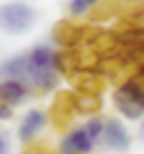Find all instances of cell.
Returning a JSON list of instances; mask_svg holds the SVG:
<instances>
[{"instance_id": "cell-1", "label": "cell", "mask_w": 144, "mask_h": 154, "mask_svg": "<svg viewBox=\"0 0 144 154\" xmlns=\"http://www.w3.org/2000/svg\"><path fill=\"white\" fill-rule=\"evenodd\" d=\"M23 81L30 91H51L58 81V58L53 48L41 43L33 46L28 53L13 56L0 63V81Z\"/></svg>"}, {"instance_id": "cell-2", "label": "cell", "mask_w": 144, "mask_h": 154, "mask_svg": "<svg viewBox=\"0 0 144 154\" xmlns=\"http://www.w3.org/2000/svg\"><path fill=\"white\" fill-rule=\"evenodd\" d=\"M104 119H89L86 124L71 129L58 144V154H91L96 142H101Z\"/></svg>"}, {"instance_id": "cell-3", "label": "cell", "mask_w": 144, "mask_h": 154, "mask_svg": "<svg viewBox=\"0 0 144 154\" xmlns=\"http://www.w3.org/2000/svg\"><path fill=\"white\" fill-rule=\"evenodd\" d=\"M114 106L127 119H142L144 116V76H132L124 83H119L114 91Z\"/></svg>"}, {"instance_id": "cell-4", "label": "cell", "mask_w": 144, "mask_h": 154, "mask_svg": "<svg viewBox=\"0 0 144 154\" xmlns=\"http://www.w3.org/2000/svg\"><path fill=\"white\" fill-rule=\"evenodd\" d=\"M36 25V10L33 5L23 3V0H10V3L0 5V30L13 35H20Z\"/></svg>"}, {"instance_id": "cell-5", "label": "cell", "mask_w": 144, "mask_h": 154, "mask_svg": "<svg viewBox=\"0 0 144 154\" xmlns=\"http://www.w3.org/2000/svg\"><path fill=\"white\" fill-rule=\"evenodd\" d=\"M101 144L111 152H127L132 146V137H129L127 126L116 119H104V131H101Z\"/></svg>"}, {"instance_id": "cell-6", "label": "cell", "mask_w": 144, "mask_h": 154, "mask_svg": "<svg viewBox=\"0 0 144 154\" xmlns=\"http://www.w3.org/2000/svg\"><path fill=\"white\" fill-rule=\"evenodd\" d=\"M28 96H30V88L25 86L23 81H15V79L0 81V101H3V104H8L10 109L18 106L20 101H25Z\"/></svg>"}, {"instance_id": "cell-7", "label": "cell", "mask_w": 144, "mask_h": 154, "mask_svg": "<svg viewBox=\"0 0 144 154\" xmlns=\"http://www.w3.org/2000/svg\"><path fill=\"white\" fill-rule=\"evenodd\" d=\"M45 126V114L33 109V111H28L20 121V129H18V137H20V142H30V139H36L41 129Z\"/></svg>"}, {"instance_id": "cell-8", "label": "cell", "mask_w": 144, "mask_h": 154, "mask_svg": "<svg viewBox=\"0 0 144 154\" xmlns=\"http://www.w3.org/2000/svg\"><path fill=\"white\" fill-rule=\"evenodd\" d=\"M94 5H99V0H68V13L78 18V15H86Z\"/></svg>"}, {"instance_id": "cell-9", "label": "cell", "mask_w": 144, "mask_h": 154, "mask_svg": "<svg viewBox=\"0 0 144 154\" xmlns=\"http://www.w3.org/2000/svg\"><path fill=\"white\" fill-rule=\"evenodd\" d=\"M10 114H13V109H10L8 104H3V101H0V119H8Z\"/></svg>"}, {"instance_id": "cell-10", "label": "cell", "mask_w": 144, "mask_h": 154, "mask_svg": "<svg viewBox=\"0 0 144 154\" xmlns=\"http://www.w3.org/2000/svg\"><path fill=\"white\" fill-rule=\"evenodd\" d=\"M5 152H8V139L0 134V154H5Z\"/></svg>"}, {"instance_id": "cell-11", "label": "cell", "mask_w": 144, "mask_h": 154, "mask_svg": "<svg viewBox=\"0 0 144 154\" xmlns=\"http://www.w3.org/2000/svg\"><path fill=\"white\" fill-rule=\"evenodd\" d=\"M139 134H142V139H144V121H142V129H139Z\"/></svg>"}]
</instances>
